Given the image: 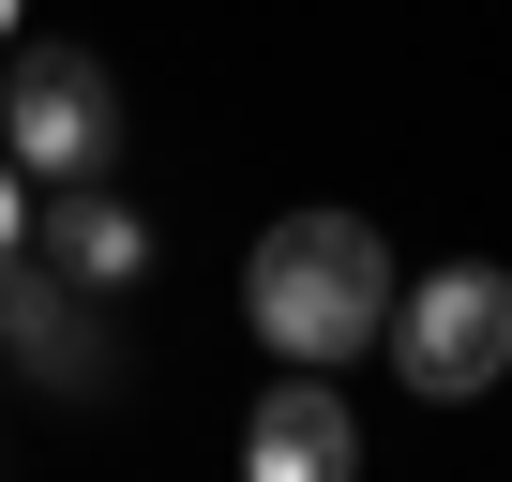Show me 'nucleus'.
Masks as SVG:
<instances>
[{"instance_id":"f257e3e1","label":"nucleus","mask_w":512,"mask_h":482,"mask_svg":"<svg viewBox=\"0 0 512 482\" xmlns=\"http://www.w3.org/2000/svg\"><path fill=\"white\" fill-rule=\"evenodd\" d=\"M241 317H256L272 362L332 377L347 347L392 332V241H377L362 211H287L272 241H256V272H241Z\"/></svg>"},{"instance_id":"f03ea898","label":"nucleus","mask_w":512,"mask_h":482,"mask_svg":"<svg viewBox=\"0 0 512 482\" xmlns=\"http://www.w3.org/2000/svg\"><path fill=\"white\" fill-rule=\"evenodd\" d=\"M121 91L91 46H0V166L16 181H106Z\"/></svg>"},{"instance_id":"7ed1b4c3","label":"nucleus","mask_w":512,"mask_h":482,"mask_svg":"<svg viewBox=\"0 0 512 482\" xmlns=\"http://www.w3.org/2000/svg\"><path fill=\"white\" fill-rule=\"evenodd\" d=\"M392 362H407V392H422V407L497 392V377H512V272L437 257L422 287H392Z\"/></svg>"},{"instance_id":"20e7f679","label":"nucleus","mask_w":512,"mask_h":482,"mask_svg":"<svg viewBox=\"0 0 512 482\" xmlns=\"http://www.w3.org/2000/svg\"><path fill=\"white\" fill-rule=\"evenodd\" d=\"M241 482H362V422L332 407V377H272L241 407Z\"/></svg>"},{"instance_id":"39448f33","label":"nucleus","mask_w":512,"mask_h":482,"mask_svg":"<svg viewBox=\"0 0 512 482\" xmlns=\"http://www.w3.org/2000/svg\"><path fill=\"white\" fill-rule=\"evenodd\" d=\"M0 347H16L46 392H91L106 377V332H91V287H61L46 257H31V241H16V257H0Z\"/></svg>"},{"instance_id":"423d86ee","label":"nucleus","mask_w":512,"mask_h":482,"mask_svg":"<svg viewBox=\"0 0 512 482\" xmlns=\"http://www.w3.org/2000/svg\"><path fill=\"white\" fill-rule=\"evenodd\" d=\"M31 257L61 272V287H91V302H121L136 272H151V226L106 196V181H46V226H31Z\"/></svg>"},{"instance_id":"0eeeda50","label":"nucleus","mask_w":512,"mask_h":482,"mask_svg":"<svg viewBox=\"0 0 512 482\" xmlns=\"http://www.w3.org/2000/svg\"><path fill=\"white\" fill-rule=\"evenodd\" d=\"M16 241H31V196H16V166H0V257H16Z\"/></svg>"},{"instance_id":"6e6552de","label":"nucleus","mask_w":512,"mask_h":482,"mask_svg":"<svg viewBox=\"0 0 512 482\" xmlns=\"http://www.w3.org/2000/svg\"><path fill=\"white\" fill-rule=\"evenodd\" d=\"M16 16H31V0H0V46H16Z\"/></svg>"}]
</instances>
